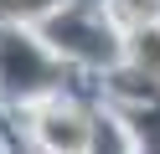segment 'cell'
I'll return each mask as SVG.
<instances>
[{"label":"cell","instance_id":"obj_3","mask_svg":"<svg viewBox=\"0 0 160 154\" xmlns=\"http://www.w3.org/2000/svg\"><path fill=\"white\" fill-rule=\"evenodd\" d=\"M124 57H129V67H134L139 77L150 82V87H160V21H155V26H139V31H129V41H124Z\"/></svg>","mask_w":160,"mask_h":154},{"label":"cell","instance_id":"obj_1","mask_svg":"<svg viewBox=\"0 0 160 154\" xmlns=\"http://www.w3.org/2000/svg\"><path fill=\"white\" fill-rule=\"evenodd\" d=\"M36 36H42V46L52 51L57 62H93V67H103V62L124 57V46L114 41L108 21L93 16L88 5H57L52 16L42 21Z\"/></svg>","mask_w":160,"mask_h":154},{"label":"cell","instance_id":"obj_2","mask_svg":"<svg viewBox=\"0 0 160 154\" xmlns=\"http://www.w3.org/2000/svg\"><path fill=\"white\" fill-rule=\"evenodd\" d=\"M36 144H42L47 154H88L93 149V123H88V113L78 108V103H62V98H52L42 113H36Z\"/></svg>","mask_w":160,"mask_h":154}]
</instances>
